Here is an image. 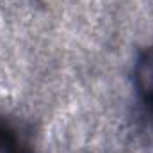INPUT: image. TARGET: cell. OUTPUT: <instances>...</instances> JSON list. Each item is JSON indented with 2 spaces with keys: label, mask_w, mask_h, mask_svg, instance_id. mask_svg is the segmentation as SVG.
I'll list each match as a JSON object with an SVG mask.
<instances>
[{
  "label": "cell",
  "mask_w": 153,
  "mask_h": 153,
  "mask_svg": "<svg viewBox=\"0 0 153 153\" xmlns=\"http://www.w3.org/2000/svg\"><path fill=\"white\" fill-rule=\"evenodd\" d=\"M0 153H18L14 139L4 130H0Z\"/></svg>",
  "instance_id": "obj_1"
}]
</instances>
